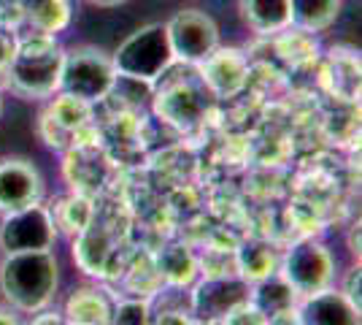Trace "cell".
<instances>
[{"label": "cell", "instance_id": "6da1fadb", "mask_svg": "<svg viewBox=\"0 0 362 325\" xmlns=\"http://www.w3.org/2000/svg\"><path fill=\"white\" fill-rule=\"evenodd\" d=\"M62 60L65 49L54 41V35L33 33L16 41L14 55L3 71L6 87L28 101H49L54 93H60Z\"/></svg>", "mask_w": 362, "mask_h": 325}, {"label": "cell", "instance_id": "7a4b0ae2", "mask_svg": "<svg viewBox=\"0 0 362 325\" xmlns=\"http://www.w3.org/2000/svg\"><path fill=\"white\" fill-rule=\"evenodd\" d=\"M60 285V263L52 249L14 252L0 263V290L16 312H41L52 304Z\"/></svg>", "mask_w": 362, "mask_h": 325}, {"label": "cell", "instance_id": "3957f363", "mask_svg": "<svg viewBox=\"0 0 362 325\" xmlns=\"http://www.w3.org/2000/svg\"><path fill=\"white\" fill-rule=\"evenodd\" d=\"M114 71L122 79H133L141 84H151L173 65V52L168 44V33L163 22H151L138 28L133 35L122 41L111 55Z\"/></svg>", "mask_w": 362, "mask_h": 325}, {"label": "cell", "instance_id": "277c9868", "mask_svg": "<svg viewBox=\"0 0 362 325\" xmlns=\"http://www.w3.org/2000/svg\"><path fill=\"white\" fill-rule=\"evenodd\" d=\"M117 81L111 55L98 47H76L65 52L60 74V93L81 98L87 103L106 101Z\"/></svg>", "mask_w": 362, "mask_h": 325}, {"label": "cell", "instance_id": "5b68a950", "mask_svg": "<svg viewBox=\"0 0 362 325\" xmlns=\"http://www.w3.org/2000/svg\"><path fill=\"white\" fill-rule=\"evenodd\" d=\"M279 274L292 285V290L300 295L319 293L332 285L335 277V261H332L330 249L319 244L317 239H300L284 252Z\"/></svg>", "mask_w": 362, "mask_h": 325}, {"label": "cell", "instance_id": "8992f818", "mask_svg": "<svg viewBox=\"0 0 362 325\" xmlns=\"http://www.w3.org/2000/svg\"><path fill=\"white\" fill-rule=\"evenodd\" d=\"M38 130H41L46 147H52V149H71L74 144H81V141H95L84 139L87 133H95L92 103L65 93H57V98L52 95L41 114Z\"/></svg>", "mask_w": 362, "mask_h": 325}, {"label": "cell", "instance_id": "52a82bcc", "mask_svg": "<svg viewBox=\"0 0 362 325\" xmlns=\"http://www.w3.org/2000/svg\"><path fill=\"white\" fill-rule=\"evenodd\" d=\"M165 33L170 52H173V62L197 65L219 47V28L211 16L200 8L176 11L165 22Z\"/></svg>", "mask_w": 362, "mask_h": 325}, {"label": "cell", "instance_id": "ba28073f", "mask_svg": "<svg viewBox=\"0 0 362 325\" xmlns=\"http://www.w3.org/2000/svg\"><path fill=\"white\" fill-rule=\"evenodd\" d=\"M57 241V225L49 206L33 203L19 212L3 215L0 222V249L6 255L14 252H44Z\"/></svg>", "mask_w": 362, "mask_h": 325}, {"label": "cell", "instance_id": "9c48e42d", "mask_svg": "<svg viewBox=\"0 0 362 325\" xmlns=\"http://www.w3.org/2000/svg\"><path fill=\"white\" fill-rule=\"evenodd\" d=\"M249 293H252V285L238 274L206 277L192 293V314L197 317V323L214 325L233 307L249 301Z\"/></svg>", "mask_w": 362, "mask_h": 325}, {"label": "cell", "instance_id": "30bf717a", "mask_svg": "<svg viewBox=\"0 0 362 325\" xmlns=\"http://www.w3.org/2000/svg\"><path fill=\"white\" fill-rule=\"evenodd\" d=\"M44 198V176L25 157L0 160V212H19L25 206L41 203Z\"/></svg>", "mask_w": 362, "mask_h": 325}, {"label": "cell", "instance_id": "8fae6325", "mask_svg": "<svg viewBox=\"0 0 362 325\" xmlns=\"http://www.w3.org/2000/svg\"><path fill=\"white\" fill-rule=\"evenodd\" d=\"M203 87L216 98H233L241 93L249 79V60L243 57L241 49L216 47L203 62H197Z\"/></svg>", "mask_w": 362, "mask_h": 325}, {"label": "cell", "instance_id": "7c38bea8", "mask_svg": "<svg viewBox=\"0 0 362 325\" xmlns=\"http://www.w3.org/2000/svg\"><path fill=\"white\" fill-rule=\"evenodd\" d=\"M65 152V176L71 179L74 193L92 198V193H98L108 179V157L100 152L98 139L74 144Z\"/></svg>", "mask_w": 362, "mask_h": 325}, {"label": "cell", "instance_id": "4fadbf2b", "mask_svg": "<svg viewBox=\"0 0 362 325\" xmlns=\"http://www.w3.org/2000/svg\"><path fill=\"white\" fill-rule=\"evenodd\" d=\"M206 93L209 90H195L189 81H176L157 95L154 108L168 125L189 130L206 117Z\"/></svg>", "mask_w": 362, "mask_h": 325}, {"label": "cell", "instance_id": "5bb4252c", "mask_svg": "<svg viewBox=\"0 0 362 325\" xmlns=\"http://www.w3.org/2000/svg\"><path fill=\"white\" fill-rule=\"evenodd\" d=\"M298 314L303 325H362V312L351 307L341 290H332V287L303 295L298 301Z\"/></svg>", "mask_w": 362, "mask_h": 325}, {"label": "cell", "instance_id": "9a60e30c", "mask_svg": "<svg viewBox=\"0 0 362 325\" xmlns=\"http://www.w3.org/2000/svg\"><path fill=\"white\" fill-rule=\"evenodd\" d=\"M108 258H111V236L98 222V217L81 233H76L74 241V261L78 268L90 277H100L106 274Z\"/></svg>", "mask_w": 362, "mask_h": 325}, {"label": "cell", "instance_id": "2e32d148", "mask_svg": "<svg viewBox=\"0 0 362 325\" xmlns=\"http://www.w3.org/2000/svg\"><path fill=\"white\" fill-rule=\"evenodd\" d=\"M249 301H252L265 317H273V314H281V312L295 309L298 301H300V295L295 293L292 285L276 271V274H271V277L259 279V282L252 285Z\"/></svg>", "mask_w": 362, "mask_h": 325}, {"label": "cell", "instance_id": "e0dca14e", "mask_svg": "<svg viewBox=\"0 0 362 325\" xmlns=\"http://www.w3.org/2000/svg\"><path fill=\"white\" fill-rule=\"evenodd\" d=\"M235 263H238V277H243L249 285H255L259 279L271 277L279 271V252L271 241H262V239H249L243 241L238 255H235Z\"/></svg>", "mask_w": 362, "mask_h": 325}, {"label": "cell", "instance_id": "ac0fdd59", "mask_svg": "<svg viewBox=\"0 0 362 325\" xmlns=\"http://www.w3.org/2000/svg\"><path fill=\"white\" fill-rule=\"evenodd\" d=\"M243 22L259 35L284 33L289 22V0H241Z\"/></svg>", "mask_w": 362, "mask_h": 325}, {"label": "cell", "instance_id": "d6986e66", "mask_svg": "<svg viewBox=\"0 0 362 325\" xmlns=\"http://www.w3.org/2000/svg\"><path fill=\"white\" fill-rule=\"evenodd\" d=\"M22 19L41 35H57L71 25V0H22Z\"/></svg>", "mask_w": 362, "mask_h": 325}, {"label": "cell", "instance_id": "ffe728a7", "mask_svg": "<svg viewBox=\"0 0 362 325\" xmlns=\"http://www.w3.org/2000/svg\"><path fill=\"white\" fill-rule=\"evenodd\" d=\"M341 0H289V22L303 33H322L335 25Z\"/></svg>", "mask_w": 362, "mask_h": 325}, {"label": "cell", "instance_id": "44dd1931", "mask_svg": "<svg viewBox=\"0 0 362 325\" xmlns=\"http://www.w3.org/2000/svg\"><path fill=\"white\" fill-rule=\"evenodd\" d=\"M111 307L98 290H76L65 304L68 325H111Z\"/></svg>", "mask_w": 362, "mask_h": 325}, {"label": "cell", "instance_id": "7402d4cb", "mask_svg": "<svg viewBox=\"0 0 362 325\" xmlns=\"http://www.w3.org/2000/svg\"><path fill=\"white\" fill-rule=\"evenodd\" d=\"M157 271H160V277L168 279L170 285L184 287V285H189L192 277H195L197 263H195V258H192V252H189V247H184V244H170V247H165L157 255Z\"/></svg>", "mask_w": 362, "mask_h": 325}, {"label": "cell", "instance_id": "603a6c76", "mask_svg": "<svg viewBox=\"0 0 362 325\" xmlns=\"http://www.w3.org/2000/svg\"><path fill=\"white\" fill-rule=\"evenodd\" d=\"M49 212H52V217H54V225H57V228H65L71 236L81 233L87 225H90L92 219H95V206H92V198L78 195V193H74L71 198H65L57 212H54V209H49Z\"/></svg>", "mask_w": 362, "mask_h": 325}, {"label": "cell", "instance_id": "cb8c5ba5", "mask_svg": "<svg viewBox=\"0 0 362 325\" xmlns=\"http://www.w3.org/2000/svg\"><path fill=\"white\" fill-rule=\"evenodd\" d=\"M214 325H268V317L257 309L252 301H243L238 307H233L222 320H216Z\"/></svg>", "mask_w": 362, "mask_h": 325}, {"label": "cell", "instance_id": "d4e9b609", "mask_svg": "<svg viewBox=\"0 0 362 325\" xmlns=\"http://www.w3.org/2000/svg\"><path fill=\"white\" fill-rule=\"evenodd\" d=\"M111 325H149L146 304L141 301H124L111 312Z\"/></svg>", "mask_w": 362, "mask_h": 325}, {"label": "cell", "instance_id": "484cf974", "mask_svg": "<svg viewBox=\"0 0 362 325\" xmlns=\"http://www.w3.org/2000/svg\"><path fill=\"white\" fill-rule=\"evenodd\" d=\"M341 293L346 295L351 307H357V309L362 312V268H360V266L349 268V274H346V279H344Z\"/></svg>", "mask_w": 362, "mask_h": 325}, {"label": "cell", "instance_id": "4316f807", "mask_svg": "<svg viewBox=\"0 0 362 325\" xmlns=\"http://www.w3.org/2000/svg\"><path fill=\"white\" fill-rule=\"evenodd\" d=\"M16 49V38L11 28H0V71H6V65L11 60V55H14Z\"/></svg>", "mask_w": 362, "mask_h": 325}, {"label": "cell", "instance_id": "83f0119b", "mask_svg": "<svg viewBox=\"0 0 362 325\" xmlns=\"http://www.w3.org/2000/svg\"><path fill=\"white\" fill-rule=\"evenodd\" d=\"M268 325H303V320H300V314H298V307H295V309L268 317Z\"/></svg>", "mask_w": 362, "mask_h": 325}, {"label": "cell", "instance_id": "f1b7e54d", "mask_svg": "<svg viewBox=\"0 0 362 325\" xmlns=\"http://www.w3.org/2000/svg\"><path fill=\"white\" fill-rule=\"evenodd\" d=\"M0 325H19L11 309H0Z\"/></svg>", "mask_w": 362, "mask_h": 325}, {"label": "cell", "instance_id": "f546056e", "mask_svg": "<svg viewBox=\"0 0 362 325\" xmlns=\"http://www.w3.org/2000/svg\"><path fill=\"white\" fill-rule=\"evenodd\" d=\"M87 3L100 6V8H114V6H119V3H124V0H87Z\"/></svg>", "mask_w": 362, "mask_h": 325}, {"label": "cell", "instance_id": "4dcf8cb0", "mask_svg": "<svg viewBox=\"0 0 362 325\" xmlns=\"http://www.w3.org/2000/svg\"><path fill=\"white\" fill-rule=\"evenodd\" d=\"M0 114H3V95H0Z\"/></svg>", "mask_w": 362, "mask_h": 325}, {"label": "cell", "instance_id": "1f68e13d", "mask_svg": "<svg viewBox=\"0 0 362 325\" xmlns=\"http://www.w3.org/2000/svg\"><path fill=\"white\" fill-rule=\"evenodd\" d=\"M200 325H206V323H200Z\"/></svg>", "mask_w": 362, "mask_h": 325}]
</instances>
